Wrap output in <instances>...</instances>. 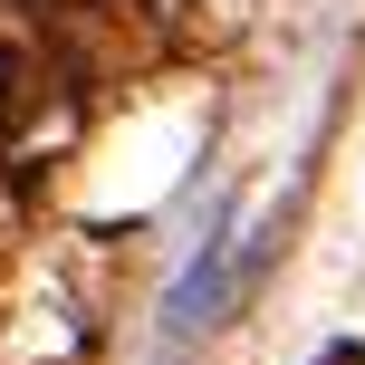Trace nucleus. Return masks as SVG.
<instances>
[{"instance_id": "f257e3e1", "label": "nucleus", "mask_w": 365, "mask_h": 365, "mask_svg": "<svg viewBox=\"0 0 365 365\" xmlns=\"http://www.w3.org/2000/svg\"><path fill=\"white\" fill-rule=\"evenodd\" d=\"M317 365H365V346H327V356H317Z\"/></svg>"}]
</instances>
